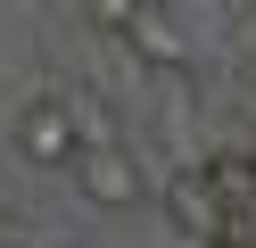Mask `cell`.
Segmentation results:
<instances>
[{
	"label": "cell",
	"instance_id": "6da1fadb",
	"mask_svg": "<svg viewBox=\"0 0 256 248\" xmlns=\"http://www.w3.org/2000/svg\"><path fill=\"white\" fill-rule=\"evenodd\" d=\"M74 149H83V132H74V99H58V91L25 99V116H17V157H25V165H66Z\"/></svg>",
	"mask_w": 256,
	"mask_h": 248
},
{
	"label": "cell",
	"instance_id": "7a4b0ae2",
	"mask_svg": "<svg viewBox=\"0 0 256 248\" xmlns=\"http://www.w3.org/2000/svg\"><path fill=\"white\" fill-rule=\"evenodd\" d=\"M74 182H83V198L91 207H132L140 198V165L124 157V149H108V141H91V149H74Z\"/></svg>",
	"mask_w": 256,
	"mask_h": 248
},
{
	"label": "cell",
	"instance_id": "3957f363",
	"mask_svg": "<svg viewBox=\"0 0 256 248\" xmlns=\"http://www.w3.org/2000/svg\"><path fill=\"white\" fill-rule=\"evenodd\" d=\"M124 42H132V50H140V58H149V66H182V33H174L166 17L149 9V0H140V9H132V25H124Z\"/></svg>",
	"mask_w": 256,
	"mask_h": 248
},
{
	"label": "cell",
	"instance_id": "277c9868",
	"mask_svg": "<svg viewBox=\"0 0 256 248\" xmlns=\"http://www.w3.org/2000/svg\"><path fill=\"white\" fill-rule=\"evenodd\" d=\"M174 215H182L198 240H215V190H206V174H182V182H174Z\"/></svg>",
	"mask_w": 256,
	"mask_h": 248
},
{
	"label": "cell",
	"instance_id": "5b68a950",
	"mask_svg": "<svg viewBox=\"0 0 256 248\" xmlns=\"http://www.w3.org/2000/svg\"><path fill=\"white\" fill-rule=\"evenodd\" d=\"M83 9H91V25L124 33V25H132V9H140V0H83Z\"/></svg>",
	"mask_w": 256,
	"mask_h": 248
},
{
	"label": "cell",
	"instance_id": "8992f818",
	"mask_svg": "<svg viewBox=\"0 0 256 248\" xmlns=\"http://www.w3.org/2000/svg\"><path fill=\"white\" fill-rule=\"evenodd\" d=\"M0 248H17V240H0Z\"/></svg>",
	"mask_w": 256,
	"mask_h": 248
},
{
	"label": "cell",
	"instance_id": "52a82bcc",
	"mask_svg": "<svg viewBox=\"0 0 256 248\" xmlns=\"http://www.w3.org/2000/svg\"><path fill=\"white\" fill-rule=\"evenodd\" d=\"M215 248H223V240H215Z\"/></svg>",
	"mask_w": 256,
	"mask_h": 248
}]
</instances>
